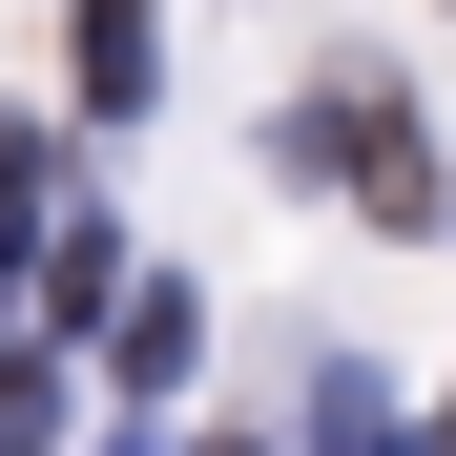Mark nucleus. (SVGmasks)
<instances>
[{"label":"nucleus","instance_id":"0eeeda50","mask_svg":"<svg viewBox=\"0 0 456 456\" xmlns=\"http://www.w3.org/2000/svg\"><path fill=\"white\" fill-rule=\"evenodd\" d=\"M104 456H187V436H104Z\"/></svg>","mask_w":456,"mask_h":456},{"label":"nucleus","instance_id":"39448f33","mask_svg":"<svg viewBox=\"0 0 456 456\" xmlns=\"http://www.w3.org/2000/svg\"><path fill=\"white\" fill-rule=\"evenodd\" d=\"M42 208H62V145H42V125H0V270L42 249Z\"/></svg>","mask_w":456,"mask_h":456},{"label":"nucleus","instance_id":"f257e3e1","mask_svg":"<svg viewBox=\"0 0 456 456\" xmlns=\"http://www.w3.org/2000/svg\"><path fill=\"white\" fill-rule=\"evenodd\" d=\"M290 167H332V187L373 208V228H436V208H456V167L415 145V104L373 84V62H353V84H312V125H290Z\"/></svg>","mask_w":456,"mask_h":456},{"label":"nucleus","instance_id":"6e6552de","mask_svg":"<svg viewBox=\"0 0 456 456\" xmlns=\"http://www.w3.org/2000/svg\"><path fill=\"white\" fill-rule=\"evenodd\" d=\"M436 456H456V415H436Z\"/></svg>","mask_w":456,"mask_h":456},{"label":"nucleus","instance_id":"f03ea898","mask_svg":"<svg viewBox=\"0 0 456 456\" xmlns=\"http://www.w3.org/2000/svg\"><path fill=\"white\" fill-rule=\"evenodd\" d=\"M62 62H84V104H104V125H145V84H167V21H145V0H84V21H62Z\"/></svg>","mask_w":456,"mask_h":456},{"label":"nucleus","instance_id":"423d86ee","mask_svg":"<svg viewBox=\"0 0 456 456\" xmlns=\"http://www.w3.org/2000/svg\"><path fill=\"white\" fill-rule=\"evenodd\" d=\"M0 456H62V353L0 332Z\"/></svg>","mask_w":456,"mask_h":456},{"label":"nucleus","instance_id":"20e7f679","mask_svg":"<svg viewBox=\"0 0 456 456\" xmlns=\"http://www.w3.org/2000/svg\"><path fill=\"white\" fill-rule=\"evenodd\" d=\"M312 456H415V436H395V395H373V373H353V353L312 373Z\"/></svg>","mask_w":456,"mask_h":456},{"label":"nucleus","instance_id":"7ed1b4c3","mask_svg":"<svg viewBox=\"0 0 456 456\" xmlns=\"http://www.w3.org/2000/svg\"><path fill=\"white\" fill-rule=\"evenodd\" d=\"M187 332H208L187 290H167V270H125V312H104V353H125V395H167V373H187Z\"/></svg>","mask_w":456,"mask_h":456}]
</instances>
